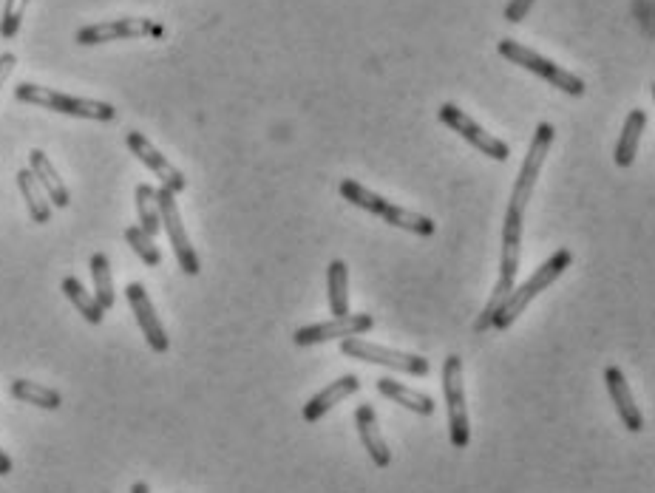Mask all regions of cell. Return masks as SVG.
Masks as SVG:
<instances>
[{
	"instance_id": "cell-15",
	"label": "cell",
	"mask_w": 655,
	"mask_h": 493,
	"mask_svg": "<svg viewBox=\"0 0 655 493\" xmlns=\"http://www.w3.org/2000/svg\"><path fill=\"white\" fill-rule=\"evenodd\" d=\"M355 425H358L363 448H366L369 459L375 462V468H389L392 465V451H389V445H386L383 434H380L375 408L369 406V403H361L358 411H355Z\"/></svg>"
},
{
	"instance_id": "cell-18",
	"label": "cell",
	"mask_w": 655,
	"mask_h": 493,
	"mask_svg": "<svg viewBox=\"0 0 655 493\" xmlns=\"http://www.w3.org/2000/svg\"><path fill=\"white\" fill-rule=\"evenodd\" d=\"M647 131V111H630V117L624 119V128H621L619 145H616V165L619 168H630L636 162L638 145H641V134Z\"/></svg>"
},
{
	"instance_id": "cell-26",
	"label": "cell",
	"mask_w": 655,
	"mask_h": 493,
	"mask_svg": "<svg viewBox=\"0 0 655 493\" xmlns=\"http://www.w3.org/2000/svg\"><path fill=\"white\" fill-rule=\"evenodd\" d=\"M125 241L134 247V253L148 264V267H159L162 264V253H159V247L154 244V238L148 236L142 227H125Z\"/></svg>"
},
{
	"instance_id": "cell-1",
	"label": "cell",
	"mask_w": 655,
	"mask_h": 493,
	"mask_svg": "<svg viewBox=\"0 0 655 493\" xmlns=\"http://www.w3.org/2000/svg\"><path fill=\"white\" fill-rule=\"evenodd\" d=\"M341 196H344L346 202H352L355 207L372 213V216H380L386 224H392L397 230H406V233H412V236L429 238L437 233L434 219L417 213V210H409V207H400V204L389 202V199H383L375 190L363 187L361 182H355V179H344V182H341Z\"/></svg>"
},
{
	"instance_id": "cell-20",
	"label": "cell",
	"mask_w": 655,
	"mask_h": 493,
	"mask_svg": "<svg viewBox=\"0 0 655 493\" xmlns=\"http://www.w3.org/2000/svg\"><path fill=\"white\" fill-rule=\"evenodd\" d=\"M18 187L26 199V207H29V216L35 224H49L52 221V204H49V196L46 190L40 187V182L35 179V173L29 168L18 170Z\"/></svg>"
},
{
	"instance_id": "cell-28",
	"label": "cell",
	"mask_w": 655,
	"mask_h": 493,
	"mask_svg": "<svg viewBox=\"0 0 655 493\" xmlns=\"http://www.w3.org/2000/svg\"><path fill=\"white\" fill-rule=\"evenodd\" d=\"M536 0H511L508 6H505V20L508 23H522L525 20V15L534 9Z\"/></svg>"
},
{
	"instance_id": "cell-2",
	"label": "cell",
	"mask_w": 655,
	"mask_h": 493,
	"mask_svg": "<svg viewBox=\"0 0 655 493\" xmlns=\"http://www.w3.org/2000/svg\"><path fill=\"white\" fill-rule=\"evenodd\" d=\"M570 264H573V253L570 250H559V253H553L539 270H534V275L522 284L519 289H514L508 298H505V304L497 309V315L491 318V326L494 329H511L517 318L528 309V304L534 301L539 292H545V289L556 284L559 278H562V272L568 270Z\"/></svg>"
},
{
	"instance_id": "cell-17",
	"label": "cell",
	"mask_w": 655,
	"mask_h": 493,
	"mask_svg": "<svg viewBox=\"0 0 655 493\" xmlns=\"http://www.w3.org/2000/svg\"><path fill=\"white\" fill-rule=\"evenodd\" d=\"M29 170L35 173V179L40 182V187L46 190V196H49V202L54 204V207H69L71 196H69V187L63 185V179L57 176V170H54L52 159L46 156L43 151H32L29 153Z\"/></svg>"
},
{
	"instance_id": "cell-31",
	"label": "cell",
	"mask_w": 655,
	"mask_h": 493,
	"mask_svg": "<svg viewBox=\"0 0 655 493\" xmlns=\"http://www.w3.org/2000/svg\"><path fill=\"white\" fill-rule=\"evenodd\" d=\"M131 493H151V488H148V482H142V479H139V482L131 485Z\"/></svg>"
},
{
	"instance_id": "cell-12",
	"label": "cell",
	"mask_w": 655,
	"mask_h": 493,
	"mask_svg": "<svg viewBox=\"0 0 655 493\" xmlns=\"http://www.w3.org/2000/svg\"><path fill=\"white\" fill-rule=\"evenodd\" d=\"M125 145L131 148V153L137 156L139 162L145 165V168H151L156 173V179H162V187H168L171 193H182L185 187H188V179H185V173L171 165L162 153L156 151L154 145H151V139L145 134H139V131H128L125 134Z\"/></svg>"
},
{
	"instance_id": "cell-8",
	"label": "cell",
	"mask_w": 655,
	"mask_h": 493,
	"mask_svg": "<svg viewBox=\"0 0 655 493\" xmlns=\"http://www.w3.org/2000/svg\"><path fill=\"white\" fill-rule=\"evenodd\" d=\"M156 202H159V219H162V227L165 233L171 238L173 253H176V261L185 275H199L202 267H199V255L193 250L190 244L188 230L182 224V216H179V207H176V193H171L168 187H159L156 190Z\"/></svg>"
},
{
	"instance_id": "cell-13",
	"label": "cell",
	"mask_w": 655,
	"mask_h": 493,
	"mask_svg": "<svg viewBox=\"0 0 655 493\" xmlns=\"http://www.w3.org/2000/svg\"><path fill=\"white\" fill-rule=\"evenodd\" d=\"M125 298H128V304L134 309V315H137L139 329H142V335L148 340V346L154 349L156 355H165L168 349H171V338H168V332H165V326L162 321L156 318V309L151 304V298H148V292L142 284H128L125 289Z\"/></svg>"
},
{
	"instance_id": "cell-14",
	"label": "cell",
	"mask_w": 655,
	"mask_h": 493,
	"mask_svg": "<svg viewBox=\"0 0 655 493\" xmlns=\"http://www.w3.org/2000/svg\"><path fill=\"white\" fill-rule=\"evenodd\" d=\"M604 386H607V394H610L613 406L619 411V420L624 423V428L633 431V434L644 431V414L636 406V397H633L630 383H627V377H624L619 366H607L604 369Z\"/></svg>"
},
{
	"instance_id": "cell-3",
	"label": "cell",
	"mask_w": 655,
	"mask_h": 493,
	"mask_svg": "<svg viewBox=\"0 0 655 493\" xmlns=\"http://www.w3.org/2000/svg\"><path fill=\"white\" fill-rule=\"evenodd\" d=\"M15 97H18L20 102L40 105V108H49V111H57V114H69V117L97 119V122L117 119V108H114L111 102L69 97V94H60V91H54V88H46V85L20 83L18 88H15Z\"/></svg>"
},
{
	"instance_id": "cell-6",
	"label": "cell",
	"mask_w": 655,
	"mask_h": 493,
	"mask_svg": "<svg viewBox=\"0 0 655 493\" xmlns=\"http://www.w3.org/2000/svg\"><path fill=\"white\" fill-rule=\"evenodd\" d=\"M553 139H556V131H553L551 122H539L534 131V139H531V145H528V153H525V162H522V168H519V176L517 182H514V190H511V202H508V207L525 213V207H528L531 196H534L536 179H539V173H542V165H545V159H548V153H551L553 148Z\"/></svg>"
},
{
	"instance_id": "cell-10",
	"label": "cell",
	"mask_w": 655,
	"mask_h": 493,
	"mask_svg": "<svg viewBox=\"0 0 655 493\" xmlns=\"http://www.w3.org/2000/svg\"><path fill=\"white\" fill-rule=\"evenodd\" d=\"M437 117L443 125H449L454 134H460L466 139L468 145H474L477 151L485 153V156H491L494 162H505L508 156H511V148H508V142H502L497 136H491L485 128H480L474 119L468 117L466 111H460L454 102H443L440 105V111H437Z\"/></svg>"
},
{
	"instance_id": "cell-16",
	"label": "cell",
	"mask_w": 655,
	"mask_h": 493,
	"mask_svg": "<svg viewBox=\"0 0 655 493\" xmlns=\"http://www.w3.org/2000/svg\"><path fill=\"white\" fill-rule=\"evenodd\" d=\"M355 391H361V377H358V374H344V377H338L335 383H329L324 391H318L310 403L304 406L301 414H304L307 423H318L329 408H335L341 400L352 397Z\"/></svg>"
},
{
	"instance_id": "cell-5",
	"label": "cell",
	"mask_w": 655,
	"mask_h": 493,
	"mask_svg": "<svg viewBox=\"0 0 655 493\" xmlns=\"http://www.w3.org/2000/svg\"><path fill=\"white\" fill-rule=\"evenodd\" d=\"M443 397H446V414H449L451 445L466 451L471 442V423H468L463 357L460 355H449L443 360Z\"/></svg>"
},
{
	"instance_id": "cell-11",
	"label": "cell",
	"mask_w": 655,
	"mask_h": 493,
	"mask_svg": "<svg viewBox=\"0 0 655 493\" xmlns=\"http://www.w3.org/2000/svg\"><path fill=\"white\" fill-rule=\"evenodd\" d=\"M375 326L372 315H341V318H332L324 323H310V326H301L295 332V346H315V343H327L335 338H361L363 332H369Z\"/></svg>"
},
{
	"instance_id": "cell-29",
	"label": "cell",
	"mask_w": 655,
	"mask_h": 493,
	"mask_svg": "<svg viewBox=\"0 0 655 493\" xmlns=\"http://www.w3.org/2000/svg\"><path fill=\"white\" fill-rule=\"evenodd\" d=\"M15 66H18V57H15L12 51H3V54H0V88L9 80V74L15 71Z\"/></svg>"
},
{
	"instance_id": "cell-23",
	"label": "cell",
	"mask_w": 655,
	"mask_h": 493,
	"mask_svg": "<svg viewBox=\"0 0 655 493\" xmlns=\"http://www.w3.org/2000/svg\"><path fill=\"white\" fill-rule=\"evenodd\" d=\"M63 295L69 298L71 304L77 306V312H80V315H83L88 323H94V326H97V323H103L105 309L97 304V298H94V295H88L86 287H83V284H80L74 275H66V278H63Z\"/></svg>"
},
{
	"instance_id": "cell-27",
	"label": "cell",
	"mask_w": 655,
	"mask_h": 493,
	"mask_svg": "<svg viewBox=\"0 0 655 493\" xmlns=\"http://www.w3.org/2000/svg\"><path fill=\"white\" fill-rule=\"evenodd\" d=\"M26 6H29V0H6L3 17H0V37L12 40V37L20 32V23H23V15H26Z\"/></svg>"
},
{
	"instance_id": "cell-25",
	"label": "cell",
	"mask_w": 655,
	"mask_h": 493,
	"mask_svg": "<svg viewBox=\"0 0 655 493\" xmlns=\"http://www.w3.org/2000/svg\"><path fill=\"white\" fill-rule=\"evenodd\" d=\"M137 213H139V227L154 238L162 230V219H159V202H156V187L148 182L137 185Z\"/></svg>"
},
{
	"instance_id": "cell-24",
	"label": "cell",
	"mask_w": 655,
	"mask_h": 493,
	"mask_svg": "<svg viewBox=\"0 0 655 493\" xmlns=\"http://www.w3.org/2000/svg\"><path fill=\"white\" fill-rule=\"evenodd\" d=\"M91 278H94V298L108 312L114 306V278H111V261L105 253L91 255Z\"/></svg>"
},
{
	"instance_id": "cell-7",
	"label": "cell",
	"mask_w": 655,
	"mask_h": 493,
	"mask_svg": "<svg viewBox=\"0 0 655 493\" xmlns=\"http://www.w3.org/2000/svg\"><path fill=\"white\" fill-rule=\"evenodd\" d=\"M341 352L352 360H363V363H375V366H386V369H395V372L412 374V377H426L431 372L429 360L412 352H397L389 346H380L372 340L363 338H344L341 340Z\"/></svg>"
},
{
	"instance_id": "cell-30",
	"label": "cell",
	"mask_w": 655,
	"mask_h": 493,
	"mask_svg": "<svg viewBox=\"0 0 655 493\" xmlns=\"http://www.w3.org/2000/svg\"><path fill=\"white\" fill-rule=\"evenodd\" d=\"M12 474V459L6 451H0V476H9Z\"/></svg>"
},
{
	"instance_id": "cell-22",
	"label": "cell",
	"mask_w": 655,
	"mask_h": 493,
	"mask_svg": "<svg viewBox=\"0 0 655 493\" xmlns=\"http://www.w3.org/2000/svg\"><path fill=\"white\" fill-rule=\"evenodd\" d=\"M12 397L29 403V406L46 408V411H57V408L63 406L60 391L49 389V386H40V383H32V380H15V383H12Z\"/></svg>"
},
{
	"instance_id": "cell-21",
	"label": "cell",
	"mask_w": 655,
	"mask_h": 493,
	"mask_svg": "<svg viewBox=\"0 0 655 493\" xmlns=\"http://www.w3.org/2000/svg\"><path fill=\"white\" fill-rule=\"evenodd\" d=\"M327 298H329V312H332L335 318L349 315V267H346V261H341V258L329 261Z\"/></svg>"
},
{
	"instance_id": "cell-9",
	"label": "cell",
	"mask_w": 655,
	"mask_h": 493,
	"mask_svg": "<svg viewBox=\"0 0 655 493\" xmlns=\"http://www.w3.org/2000/svg\"><path fill=\"white\" fill-rule=\"evenodd\" d=\"M122 37H165V26L151 17H122V20H103L83 26L74 34V43L80 46H100Z\"/></svg>"
},
{
	"instance_id": "cell-4",
	"label": "cell",
	"mask_w": 655,
	"mask_h": 493,
	"mask_svg": "<svg viewBox=\"0 0 655 493\" xmlns=\"http://www.w3.org/2000/svg\"><path fill=\"white\" fill-rule=\"evenodd\" d=\"M497 51H500L505 60H511L514 66L525 68V71H531L536 77H542L545 83H551L553 88H559V91H565L570 97H582L585 94V80L579 77V74H573L568 68L556 66L553 60L548 57H542V54H536L528 46H522L517 40H511V37H505L497 43Z\"/></svg>"
},
{
	"instance_id": "cell-19",
	"label": "cell",
	"mask_w": 655,
	"mask_h": 493,
	"mask_svg": "<svg viewBox=\"0 0 655 493\" xmlns=\"http://www.w3.org/2000/svg\"><path fill=\"white\" fill-rule=\"evenodd\" d=\"M375 386H378L383 397H389L392 403L409 408V411L420 414V417H431V414H434V400H431L429 394H420V391L409 389V386L397 383L392 377H380Z\"/></svg>"
}]
</instances>
